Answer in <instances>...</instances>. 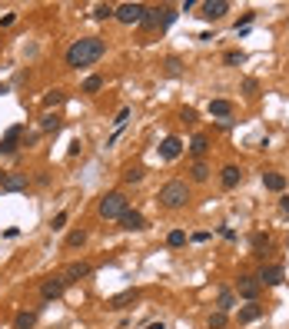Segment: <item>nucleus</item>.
I'll return each instance as SVG.
<instances>
[{"label": "nucleus", "instance_id": "obj_1", "mask_svg": "<svg viewBox=\"0 0 289 329\" xmlns=\"http://www.w3.org/2000/svg\"><path fill=\"white\" fill-rule=\"evenodd\" d=\"M103 53H106V43L100 40V37H80V40H73L70 50H67V67L80 70V67L96 64Z\"/></svg>", "mask_w": 289, "mask_h": 329}, {"label": "nucleus", "instance_id": "obj_2", "mask_svg": "<svg viewBox=\"0 0 289 329\" xmlns=\"http://www.w3.org/2000/svg\"><path fill=\"white\" fill-rule=\"evenodd\" d=\"M156 200H160V206H166V209H183L186 203H190V186H186L183 180H169V183L160 186Z\"/></svg>", "mask_w": 289, "mask_h": 329}, {"label": "nucleus", "instance_id": "obj_3", "mask_svg": "<svg viewBox=\"0 0 289 329\" xmlns=\"http://www.w3.org/2000/svg\"><path fill=\"white\" fill-rule=\"evenodd\" d=\"M130 209V200H127V193H120V190H113V193H106L103 200H100V206H96V213L103 220H120L123 213Z\"/></svg>", "mask_w": 289, "mask_h": 329}, {"label": "nucleus", "instance_id": "obj_4", "mask_svg": "<svg viewBox=\"0 0 289 329\" xmlns=\"http://www.w3.org/2000/svg\"><path fill=\"white\" fill-rule=\"evenodd\" d=\"M173 20H177V10L173 7H146V14H143L146 30H166Z\"/></svg>", "mask_w": 289, "mask_h": 329}, {"label": "nucleus", "instance_id": "obj_5", "mask_svg": "<svg viewBox=\"0 0 289 329\" xmlns=\"http://www.w3.org/2000/svg\"><path fill=\"white\" fill-rule=\"evenodd\" d=\"M143 14H146L143 4H120L113 17H117L120 24H143Z\"/></svg>", "mask_w": 289, "mask_h": 329}, {"label": "nucleus", "instance_id": "obj_6", "mask_svg": "<svg viewBox=\"0 0 289 329\" xmlns=\"http://www.w3.org/2000/svg\"><path fill=\"white\" fill-rule=\"evenodd\" d=\"M282 276H286V273H282L279 263H269V266L263 263V266H259V273H256V280H259V286H279Z\"/></svg>", "mask_w": 289, "mask_h": 329}, {"label": "nucleus", "instance_id": "obj_7", "mask_svg": "<svg viewBox=\"0 0 289 329\" xmlns=\"http://www.w3.org/2000/svg\"><path fill=\"white\" fill-rule=\"evenodd\" d=\"M27 173H0V193H20L27 190Z\"/></svg>", "mask_w": 289, "mask_h": 329}, {"label": "nucleus", "instance_id": "obj_8", "mask_svg": "<svg viewBox=\"0 0 289 329\" xmlns=\"http://www.w3.org/2000/svg\"><path fill=\"white\" fill-rule=\"evenodd\" d=\"M259 280L256 276H240V280H236V293H240L243 299H249V303H256V296H259Z\"/></svg>", "mask_w": 289, "mask_h": 329}, {"label": "nucleus", "instance_id": "obj_9", "mask_svg": "<svg viewBox=\"0 0 289 329\" xmlns=\"http://www.w3.org/2000/svg\"><path fill=\"white\" fill-rule=\"evenodd\" d=\"M70 286V283L64 280V276H50V280H43V286H40V296L43 299H60L64 296V289Z\"/></svg>", "mask_w": 289, "mask_h": 329}, {"label": "nucleus", "instance_id": "obj_10", "mask_svg": "<svg viewBox=\"0 0 289 329\" xmlns=\"http://www.w3.org/2000/svg\"><path fill=\"white\" fill-rule=\"evenodd\" d=\"M140 299V289H123V293H117V296H110L106 299V309H127V306H133Z\"/></svg>", "mask_w": 289, "mask_h": 329}, {"label": "nucleus", "instance_id": "obj_11", "mask_svg": "<svg viewBox=\"0 0 289 329\" xmlns=\"http://www.w3.org/2000/svg\"><path fill=\"white\" fill-rule=\"evenodd\" d=\"M20 137H24V127H20V123H17V127H10L7 133L0 137V153H4V156H10V153L17 150V143H20Z\"/></svg>", "mask_w": 289, "mask_h": 329}, {"label": "nucleus", "instance_id": "obj_12", "mask_svg": "<svg viewBox=\"0 0 289 329\" xmlns=\"http://www.w3.org/2000/svg\"><path fill=\"white\" fill-rule=\"evenodd\" d=\"M229 14V4L226 0H206L203 4V20H219V17Z\"/></svg>", "mask_w": 289, "mask_h": 329}, {"label": "nucleus", "instance_id": "obj_13", "mask_svg": "<svg viewBox=\"0 0 289 329\" xmlns=\"http://www.w3.org/2000/svg\"><path fill=\"white\" fill-rule=\"evenodd\" d=\"M90 273H93V266L83 263V259H77V263H70V266L64 269V280H67V283H73V280H87Z\"/></svg>", "mask_w": 289, "mask_h": 329}, {"label": "nucleus", "instance_id": "obj_14", "mask_svg": "<svg viewBox=\"0 0 289 329\" xmlns=\"http://www.w3.org/2000/svg\"><path fill=\"white\" fill-rule=\"evenodd\" d=\"M219 180H223V186H226V190H233V186L243 180V170L236 167V163H226V167L219 170Z\"/></svg>", "mask_w": 289, "mask_h": 329}, {"label": "nucleus", "instance_id": "obj_15", "mask_svg": "<svg viewBox=\"0 0 289 329\" xmlns=\"http://www.w3.org/2000/svg\"><path fill=\"white\" fill-rule=\"evenodd\" d=\"M120 226H123V230H143L146 220H143V213H140V209H127V213L120 216Z\"/></svg>", "mask_w": 289, "mask_h": 329}, {"label": "nucleus", "instance_id": "obj_16", "mask_svg": "<svg viewBox=\"0 0 289 329\" xmlns=\"http://www.w3.org/2000/svg\"><path fill=\"white\" fill-rule=\"evenodd\" d=\"M180 150H183V143H180L177 137H166V140L160 143V156H163V160H177Z\"/></svg>", "mask_w": 289, "mask_h": 329}, {"label": "nucleus", "instance_id": "obj_17", "mask_svg": "<svg viewBox=\"0 0 289 329\" xmlns=\"http://www.w3.org/2000/svg\"><path fill=\"white\" fill-rule=\"evenodd\" d=\"M233 103L229 100H209V117H219V120H229Z\"/></svg>", "mask_w": 289, "mask_h": 329}, {"label": "nucleus", "instance_id": "obj_18", "mask_svg": "<svg viewBox=\"0 0 289 329\" xmlns=\"http://www.w3.org/2000/svg\"><path fill=\"white\" fill-rule=\"evenodd\" d=\"M263 186L273 190V193H282L286 190V177H282V173H263Z\"/></svg>", "mask_w": 289, "mask_h": 329}, {"label": "nucleus", "instance_id": "obj_19", "mask_svg": "<svg viewBox=\"0 0 289 329\" xmlns=\"http://www.w3.org/2000/svg\"><path fill=\"white\" fill-rule=\"evenodd\" d=\"M249 243H253V253H256L259 259H266V249L273 246V240H269L266 233H253V240H249Z\"/></svg>", "mask_w": 289, "mask_h": 329}, {"label": "nucleus", "instance_id": "obj_20", "mask_svg": "<svg viewBox=\"0 0 289 329\" xmlns=\"http://www.w3.org/2000/svg\"><path fill=\"white\" fill-rule=\"evenodd\" d=\"M216 306H219V313H229V309L236 306V293H233V289H219Z\"/></svg>", "mask_w": 289, "mask_h": 329}, {"label": "nucleus", "instance_id": "obj_21", "mask_svg": "<svg viewBox=\"0 0 289 329\" xmlns=\"http://www.w3.org/2000/svg\"><path fill=\"white\" fill-rule=\"evenodd\" d=\"M33 326H37V313H30V309L14 316V329H33Z\"/></svg>", "mask_w": 289, "mask_h": 329}, {"label": "nucleus", "instance_id": "obj_22", "mask_svg": "<svg viewBox=\"0 0 289 329\" xmlns=\"http://www.w3.org/2000/svg\"><path fill=\"white\" fill-rule=\"evenodd\" d=\"M263 313H266L263 306L249 303V306H243V309H240V322H256V319H259V316H263Z\"/></svg>", "mask_w": 289, "mask_h": 329}, {"label": "nucleus", "instance_id": "obj_23", "mask_svg": "<svg viewBox=\"0 0 289 329\" xmlns=\"http://www.w3.org/2000/svg\"><path fill=\"white\" fill-rule=\"evenodd\" d=\"M206 150H209V140L203 137V133H196V137H193V143H190V153H193V156H203Z\"/></svg>", "mask_w": 289, "mask_h": 329}, {"label": "nucleus", "instance_id": "obj_24", "mask_svg": "<svg viewBox=\"0 0 289 329\" xmlns=\"http://www.w3.org/2000/svg\"><path fill=\"white\" fill-rule=\"evenodd\" d=\"M190 173H193V180H196V183H206V180H209V167H206L203 160H196V163H193V170H190Z\"/></svg>", "mask_w": 289, "mask_h": 329}, {"label": "nucleus", "instance_id": "obj_25", "mask_svg": "<svg viewBox=\"0 0 289 329\" xmlns=\"http://www.w3.org/2000/svg\"><path fill=\"white\" fill-rule=\"evenodd\" d=\"M113 14H117L113 4H96V7H93V20H110Z\"/></svg>", "mask_w": 289, "mask_h": 329}, {"label": "nucleus", "instance_id": "obj_26", "mask_svg": "<svg viewBox=\"0 0 289 329\" xmlns=\"http://www.w3.org/2000/svg\"><path fill=\"white\" fill-rule=\"evenodd\" d=\"M226 322H229V316H226V313H219V309H216V313H209L206 326H209V329H223Z\"/></svg>", "mask_w": 289, "mask_h": 329}, {"label": "nucleus", "instance_id": "obj_27", "mask_svg": "<svg viewBox=\"0 0 289 329\" xmlns=\"http://www.w3.org/2000/svg\"><path fill=\"white\" fill-rule=\"evenodd\" d=\"M40 127L47 130V133H56V130H60V117H56V113H47V117L40 120Z\"/></svg>", "mask_w": 289, "mask_h": 329}, {"label": "nucleus", "instance_id": "obj_28", "mask_svg": "<svg viewBox=\"0 0 289 329\" xmlns=\"http://www.w3.org/2000/svg\"><path fill=\"white\" fill-rule=\"evenodd\" d=\"M83 243H87V233H83V230H73L70 236H67V246L70 249H77V246H83Z\"/></svg>", "mask_w": 289, "mask_h": 329}, {"label": "nucleus", "instance_id": "obj_29", "mask_svg": "<svg viewBox=\"0 0 289 329\" xmlns=\"http://www.w3.org/2000/svg\"><path fill=\"white\" fill-rule=\"evenodd\" d=\"M100 87H103V77H87L83 80V93H96Z\"/></svg>", "mask_w": 289, "mask_h": 329}, {"label": "nucleus", "instance_id": "obj_30", "mask_svg": "<svg viewBox=\"0 0 289 329\" xmlns=\"http://www.w3.org/2000/svg\"><path fill=\"white\" fill-rule=\"evenodd\" d=\"M183 243H186V233H183V230H173V233L166 236V246H173V249L183 246Z\"/></svg>", "mask_w": 289, "mask_h": 329}, {"label": "nucleus", "instance_id": "obj_31", "mask_svg": "<svg viewBox=\"0 0 289 329\" xmlns=\"http://www.w3.org/2000/svg\"><path fill=\"white\" fill-rule=\"evenodd\" d=\"M56 103H64V90H50L43 96V106H56Z\"/></svg>", "mask_w": 289, "mask_h": 329}, {"label": "nucleus", "instance_id": "obj_32", "mask_svg": "<svg viewBox=\"0 0 289 329\" xmlns=\"http://www.w3.org/2000/svg\"><path fill=\"white\" fill-rule=\"evenodd\" d=\"M123 180H127V183H140V180H143V167H130L127 173H123Z\"/></svg>", "mask_w": 289, "mask_h": 329}, {"label": "nucleus", "instance_id": "obj_33", "mask_svg": "<svg viewBox=\"0 0 289 329\" xmlns=\"http://www.w3.org/2000/svg\"><path fill=\"white\" fill-rule=\"evenodd\" d=\"M127 120H130V106H123V110L117 113V120H113V123H117V133H120V130L127 127Z\"/></svg>", "mask_w": 289, "mask_h": 329}, {"label": "nucleus", "instance_id": "obj_34", "mask_svg": "<svg viewBox=\"0 0 289 329\" xmlns=\"http://www.w3.org/2000/svg\"><path fill=\"white\" fill-rule=\"evenodd\" d=\"M223 60H226L229 67H240V64H243V53H236V50H229V53H226Z\"/></svg>", "mask_w": 289, "mask_h": 329}, {"label": "nucleus", "instance_id": "obj_35", "mask_svg": "<svg viewBox=\"0 0 289 329\" xmlns=\"http://www.w3.org/2000/svg\"><path fill=\"white\" fill-rule=\"evenodd\" d=\"M243 90H246V96H256V90H259V83L249 77V80H243Z\"/></svg>", "mask_w": 289, "mask_h": 329}, {"label": "nucleus", "instance_id": "obj_36", "mask_svg": "<svg viewBox=\"0 0 289 329\" xmlns=\"http://www.w3.org/2000/svg\"><path fill=\"white\" fill-rule=\"evenodd\" d=\"M166 73H169V77H177V73H180V60H177V57H169V60H166Z\"/></svg>", "mask_w": 289, "mask_h": 329}, {"label": "nucleus", "instance_id": "obj_37", "mask_svg": "<svg viewBox=\"0 0 289 329\" xmlns=\"http://www.w3.org/2000/svg\"><path fill=\"white\" fill-rule=\"evenodd\" d=\"M64 226H67V213H56L53 216V230H64Z\"/></svg>", "mask_w": 289, "mask_h": 329}, {"label": "nucleus", "instance_id": "obj_38", "mask_svg": "<svg viewBox=\"0 0 289 329\" xmlns=\"http://www.w3.org/2000/svg\"><path fill=\"white\" fill-rule=\"evenodd\" d=\"M14 20H17V14H4V17H0V27H10Z\"/></svg>", "mask_w": 289, "mask_h": 329}, {"label": "nucleus", "instance_id": "obj_39", "mask_svg": "<svg viewBox=\"0 0 289 329\" xmlns=\"http://www.w3.org/2000/svg\"><path fill=\"white\" fill-rule=\"evenodd\" d=\"M279 209H282V213L289 216V200H279Z\"/></svg>", "mask_w": 289, "mask_h": 329}, {"label": "nucleus", "instance_id": "obj_40", "mask_svg": "<svg viewBox=\"0 0 289 329\" xmlns=\"http://www.w3.org/2000/svg\"><path fill=\"white\" fill-rule=\"evenodd\" d=\"M146 329H166V326H163V322H150V326H146Z\"/></svg>", "mask_w": 289, "mask_h": 329}]
</instances>
